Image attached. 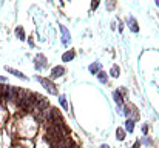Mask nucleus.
<instances>
[{
  "label": "nucleus",
  "mask_w": 159,
  "mask_h": 148,
  "mask_svg": "<svg viewBox=\"0 0 159 148\" xmlns=\"http://www.w3.org/2000/svg\"><path fill=\"white\" fill-rule=\"evenodd\" d=\"M36 79L45 86V90H47L50 94H54V96L57 94V88H56V85L50 80V79H43V77H36Z\"/></svg>",
  "instance_id": "f257e3e1"
},
{
  "label": "nucleus",
  "mask_w": 159,
  "mask_h": 148,
  "mask_svg": "<svg viewBox=\"0 0 159 148\" xmlns=\"http://www.w3.org/2000/svg\"><path fill=\"white\" fill-rule=\"evenodd\" d=\"M65 74V68H63L62 65L59 66H54L51 70V79H57V77H62V76Z\"/></svg>",
  "instance_id": "f03ea898"
},
{
  "label": "nucleus",
  "mask_w": 159,
  "mask_h": 148,
  "mask_svg": "<svg viewBox=\"0 0 159 148\" xmlns=\"http://www.w3.org/2000/svg\"><path fill=\"white\" fill-rule=\"evenodd\" d=\"M47 66V57L43 54H37L36 56V68L40 70V68H45Z\"/></svg>",
  "instance_id": "7ed1b4c3"
},
{
  "label": "nucleus",
  "mask_w": 159,
  "mask_h": 148,
  "mask_svg": "<svg viewBox=\"0 0 159 148\" xmlns=\"http://www.w3.org/2000/svg\"><path fill=\"white\" fill-rule=\"evenodd\" d=\"M8 93H9V100H16L19 99V94H20V91H19L17 86H8Z\"/></svg>",
  "instance_id": "20e7f679"
},
{
  "label": "nucleus",
  "mask_w": 159,
  "mask_h": 148,
  "mask_svg": "<svg viewBox=\"0 0 159 148\" xmlns=\"http://www.w3.org/2000/svg\"><path fill=\"white\" fill-rule=\"evenodd\" d=\"M59 28H60V33H62V42H63V43H68V42H70V39H71L70 31H68V29H67L63 25H60Z\"/></svg>",
  "instance_id": "39448f33"
},
{
  "label": "nucleus",
  "mask_w": 159,
  "mask_h": 148,
  "mask_svg": "<svg viewBox=\"0 0 159 148\" xmlns=\"http://www.w3.org/2000/svg\"><path fill=\"white\" fill-rule=\"evenodd\" d=\"M5 70L8 71V73L11 74H14L16 77H20V79H23V80H28V77L23 74V73H20V71H17V70H14V68H11V66H5Z\"/></svg>",
  "instance_id": "423d86ee"
},
{
  "label": "nucleus",
  "mask_w": 159,
  "mask_h": 148,
  "mask_svg": "<svg viewBox=\"0 0 159 148\" xmlns=\"http://www.w3.org/2000/svg\"><path fill=\"white\" fill-rule=\"evenodd\" d=\"M88 70L91 74H97L100 71V63H91V65L88 66Z\"/></svg>",
  "instance_id": "0eeeda50"
},
{
  "label": "nucleus",
  "mask_w": 159,
  "mask_h": 148,
  "mask_svg": "<svg viewBox=\"0 0 159 148\" xmlns=\"http://www.w3.org/2000/svg\"><path fill=\"white\" fill-rule=\"evenodd\" d=\"M74 51H67L65 52V54H63L62 56V60H63V62H70V60H73L74 59Z\"/></svg>",
  "instance_id": "6e6552de"
},
{
  "label": "nucleus",
  "mask_w": 159,
  "mask_h": 148,
  "mask_svg": "<svg viewBox=\"0 0 159 148\" xmlns=\"http://www.w3.org/2000/svg\"><path fill=\"white\" fill-rule=\"evenodd\" d=\"M16 36H17V39L25 40V29L22 28V26H17L16 28Z\"/></svg>",
  "instance_id": "1a4fd4ad"
},
{
  "label": "nucleus",
  "mask_w": 159,
  "mask_h": 148,
  "mask_svg": "<svg viewBox=\"0 0 159 148\" xmlns=\"http://www.w3.org/2000/svg\"><path fill=\"white\" fill-rule=\"evenodd\" d=\"M128 23H130V28H131V31H133V33H138V31H139L138 25H136V20H134L133 17H131L130 20H128Z\"/></svg>",
  "instance_id": "9d476101"
},
{
  "label": "nucleus",
  "mask_w": 159,
  "mask_h": 148,
  "mask_svg": "<svg viewBox=\"0 0 159 148\" xmlns=\"http://www.w3.org/2000/svg\"><path fill=\"white\" fill-rule=\"evenodd\" d=\"M96 76H97V79H99L102 83H107V79H108V77H107V74H105L104 71H99V73H97Z\"/></svg>",
  "instance_id": "9b49d317"
},
{
  "label": "nucleus",
  "mask_w": 159,
  "mask_h": 148,
  "mask_svg": "<svg viewBox=\"0 0 159 148\" xmlns=\"http://www.w3.org/2000/svg\"><path fill=\"white\" fill-rule=\"evenodd\" d=\"M116 137H117V140H124V139H125V136H124V130L117 128V131H116Z\"/></svg>",
  "instance_id": "f8f14e48"
},
{
  "label": "nucleus",
  "mask_w": 159,
  "mask_h": 148,
  "mask_svg": "<svg viewBox=\"0 0 159 148\" xmlns=\"http://www.w3.org/2000/svg\"><path fill=\"white\" fill-rule=\"evenodd\" d=\"M125 128H127V131H133L134 130V122H133V120H127Z\"/></svg>",
  "instance_id": "ddd939ff"
},
{
  "label": "nucleus",
  "mask_w": 159,
  "mask_h": 148,
  "mask_svg": "<svg viewBox=\"0 0 159 148\" xmlns=\"http://www.w3.org/2000/svg\"><path fill=\"white\" fill-rule=\"evenodd\" d=\"M59 100H60V105L63 107V110H68V104H67L65 96H60V97H59Z\"/></svg>",
  "instance_id": "4468645a"
},
{
  "label": "nucleus",
  "mask_w": 159,
  "mask_h": 148,
  "mask_svg": "<svg viewBox=\"0 0 159 148\" xmlns=\"http://www.w3.org/2000/svg\"><path fill=\"white\" fill-rule=\"evenodd\" d=\"M110 73H111V76H113V77H117V76H119V68H117V65H114V66H113Z\"/></svg>",
  "instance_id": "2eb2a0df"
},
{
  "label": "nucleus",
  "mask_w": 159,
  "mask_h": 148,
  "mask_svg": "<svg viewBox=\"0 0 159 148\" xmlns=\"http://www.w3.org/2000/svg\"><path fill=\"white\" fill-rule=\"evenodd\" d=\"M114 100H116V104H119V105H122V97H120V94H119V91H116V93H114Z\"/></svg>",
  "instance_id": "dca6fc26"
},
{
  "label": "nucleus",
  "mask_w": 159,
  "mask_h": 148,
  "mask_svg": "<svg viewBox=\"0 0 159 148\" xmlns=\"http://www.w3.org/2000/svg\"><path fill=\"white\" fill-rule=\"evenodd\" d=\"M97 5H99V0H93V3H91L93 9H96V8H97Z\"/></svg>",
  "instance_id": "f3484780"
},
{
  "label": "nucleus",
  "mask_w": 159,
  "mask_h": 148,
  "mask_svg": "<svg viewBox=\"0 0 159 148\" xmlns=\"http://www.w3.org/2000/svg\"><path fill=\"white\" fill-rule=\"evenodd\" d=\"M0 82H6V79H5V77H2V76H0Z\"/></svg>",
  "instance_id": "a211bd4d"
},
{
  "label": "nucleus",
  "mask_w": 159,
  "mask_h": 148,
  "mask_svg": "<svg viewBox=\"0 0 159 148\" xmlns=\"http://www.w3.org/2000/svg\"><path fill=\"white\" fill-rule=\"evenodd\" d=\"M100 148H110V147H108V145H102Z\"/></svg>",
  "instance_id": "6ab92c4d"
},
{
  "label": "nucleus",
  "mask_w": 159,
  "mask_h": 148,
  "mask_svg": "<svg viewBox=\"0 0 159 148\" xmlns=\"http://www.w3.org/2000/svg\"><path fill=\"white\" fill-rule=\"evenodd\" d=\"M154 2H156V5H158V6H159V0H154Z\"/></svg>",
  "instance_id": "aec40b11"
}]
</instances>
